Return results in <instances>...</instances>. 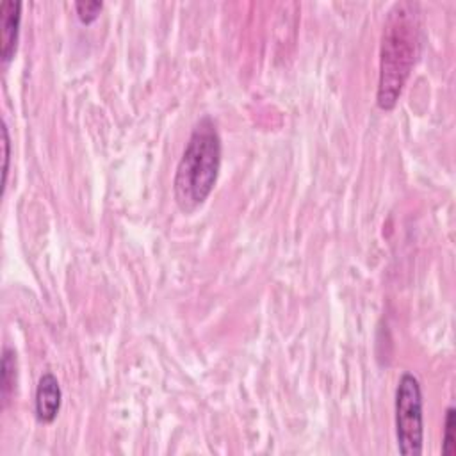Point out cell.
<instances>
[{
	"label": "cell",
	"instance_id": "cell-1",
	"mask_svg": "<svg viewBox=\"0 0 456 456\" xmlns=\"http://www.w3.org/2000/svg\"><path fill=\"white\" fill-rule=\"evenodd\" d=\"M420 52V12L415 2H397L387 14L381 46L376 103L392 110L410 78Z\"/></svg>",
	"mask_w": 456,
	"mask_h": 456
},
{
	"label": "cell",
	"instance_id": "cell-2",
	"mask_svg": "<svg viewBox=\"0 0 456 456\" xmlns=\"http://www.w3.org/2000/svg\"><path fill=\"white\" fill-rule=\"evenodd\" d=\"M221 167V137L210 116H203L192 126L178 160L173 194L178 208L194 212L210 196Z\"/></svg>",
	"mask_w": 456,
	"mask_h": 456
},
{
	"label": "cell",
	"instance_id": "cell-3",
	"mask_svg": "<svg viewBox=\"0 0 456 456\" xmlns=\"http://www.w3.org/2000/svg\"><path fill=\"white\" fill-rule=\"evenodd\" d=\"M395 436L399 452L404 456H420L424 442L422 390L411 372L399 378L395 388Z\"/></svg>",
	"mask_w": 456,
	"mask_h": 456
},
{
	"label": "cell",
	"instance_id": "cell-4",
	"mask_svg": "<svg viewBox=\"0 0 456 456\" xmlns=\"http://www.w3.org/2000/svg\"><path fill=\"white\" fill-rule=\"evenodd\" d=\"M20 21H21V2L4 0L0 4V57L4 64H7L16 53Z\"/></svg>",
	"mask_w": 456,
	"mask_h": 456
},
{
	"label": "cell",
	"instance_id": "cell-5",
	"mask_svg": "<svg viewBox=\"0 0 456 456\" xmlns=\"http://www.w3.org/2000/svg\"><path fill=\"white\" fill-rule=\"evenodd\" d=\"M61 385L52 372H45L36 387V419L37 422L50 424L61 410Z\"/></svg>",
	"mask_w": 456,
	"mask_h": 456
},
{
	"label": "cell",
	"instance_id": "cell-6",
	"mask_svg": "<svg viewBox=\"0 0 456 456\" xmlns=\"http://www.w3.org/2000/svg\"><path fill=\"white\" fill-rule=\"evenodd\" d=\"M16 387V353L11 347H4L2 353V378H0V392H2V408L7 406Z\"/></svg>",
	"mask_w": 456,
	"mask_h": 456
},
{
	"label": "cell",
	"instance_id": "cell-7",
	"mask_svg": "<svg viewBox=\"0 0 456 456\" xmlns=\"http://www.w3.org/2000/svg\"><path fill=\"white\" fill-rule=\"evenodd\" d=\"M442 454H445V456H454L456 454V410L452 406H449L447 411H445Z\"/></svg>",
	"mask_w": 456,
	"mask_h": 456
},
{
	"label": "cell",
	"instance_id": "cell-8",
	"mask_svg": "<svg viewBox=\"0 0 456 456\" xmlns=\"http://www.w3.org/2000/svg\"><path fill=\"white\" fill-rule=\"evenodd\" d=\"M103 4L100 0H93V2H75V11L78 14V20L82 23H91L98 18L100 11H102Z\"/></svg>",
	"mask_w": 456,
	"mask_h": 456
},
{
	"label": "cell",
	"instance_id": "cell-9",
	"mask_svg": "<svg viewBox=\"0 0 456 456\" xmlns=\"http://www.w3.org/2000/svg\"><path fill=\"white\" fill-rule=\"evenodd\" d=\"M2 146H4V183L7 182V173H9V157H11V141H9V130H7V125L2 123Z\"/></svg>",
	"mask_w": 456,
	"mask_h": 456
}]
</instances>
